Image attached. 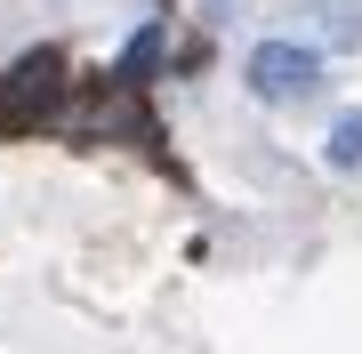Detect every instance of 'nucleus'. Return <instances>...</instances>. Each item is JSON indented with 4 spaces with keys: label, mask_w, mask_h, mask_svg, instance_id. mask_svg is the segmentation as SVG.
<instances>
[{
    "label": "nucleus",
    "mask_w": 362,
    "mask_h": 354,
    "mask_svg": "<svg viewBox=\"0 0 362 354\" xmlns=\"http://www.w3.org/2000/svg\"><path fill=\"white\" fill-rule=\"evenodd\" d=\"M250 89H258L266 105L314 97L322 89V49H306V40H258V49H250Z\"/></svg>",
    "instance_id": "1"
},
{
    "label": "nucleus",
    "mask_w": 362,
    "mask_h": 354,
    "mask_svg": "<svg viewBox=\"0 0 362 354\" xmlns=\"http://www.w3.org/2000/svg\"><path fill=\"white\" fill-rule=\"evenodd\" d=\"M314 40H338V49H354L362 40V0H322V8L306 16V49Z\"/></svg>",
    "instance_id": "3"
},
{
    "label": "nucleus",
    "mask_w": 362,
    "mask_h": 354,
    "mask_svg": "<svg viewBox=\"0 0 362 354\" xmlns=\"http://www.w3.org/2000/svg\"><path fill=\"white\" fill-rule=\"evenodd\" d=\"M362 161V113H338V129H330V170H354Z\"/></svg>",
    "instance_id": "4"
},
{
    "label": "nucleus",
    "mask_w": 362,
    "mask_h": 354,
    "mask_svg": "<svg viewBox=\"0 0 362 354\" xmlns=\"http://www.w3.org/2000/svg\"><path fill=\"white\" fill-rule=\"evenodd\" d=\"M57 97H65V57H25V65H16L8 81H0V121H33L40 105H57Z\"/></svg>",
    "instance_id": "2"
}]
</instances>
